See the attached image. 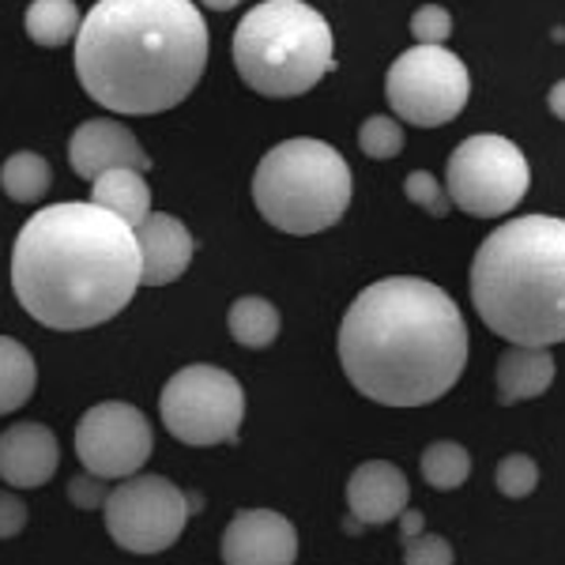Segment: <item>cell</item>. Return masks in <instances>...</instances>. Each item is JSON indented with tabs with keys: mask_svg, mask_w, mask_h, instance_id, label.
<instances>
[{
	"mask_svg": "<svg viewBox=\"0 0 565 565\" xmlns=\"http://www.w3.org/2000/svg\"><path fill=\"white\" fill-rule=\"evenodd\" d=\"M140 242L125 218L95 200L34 212L12 245V290L45 328L79 332L106 324L140 287Z\"/></svg>",
	"mask_w": 565,
	"mask_h": 565,
	"instance_id": "cell-1",
	"label": "cell"
},
{
	"mask_svg": "<svg viewBox=\"0 0 565 565\" xmlns=\"http://www.w3.org/2000/svg\"><path fill=\"white\" fill-rule=\"evenodd\" d=\"M340 362L373 404L423 407L441 399L468 366V324L437 282L377 279L343 313Z\"/></svg>",
	"mask_w": 565,
	"mask_h": 565,
	"instance_id": "cell-2",
	"label": "cell"
},
{
	"mask_svg": "<svg viewBox=\"0 0 565 565\" xmlns=\"http://www.w3.org/2000/svg\"><path fill=\"white\" fill-rule=\"evenodd\" d=\"M207 23L193 0H98L76 31V76L125 117L167 114L196 90Z\"/></svg>",
	"mask_w": 565,
	"mask_h": 565,
	"instance_id": "cell-3",
	"label": "cell"
},
{
	"mask_svg": "<svg viewBox=\"0 0 565 565\" xmlns=\"http://www.w3.org/2000/svg\"><path fill=\"white\" fill-rule=\"evenodd\" d=\"M471 302L505 343L554 348L565 340V218L501 223L471 260Z\"/></svg>",
	"mask_w": 565,
	"mask_h": 565,
	"instance_id": "cell-4",
	"label": "cell"
},
{
	"mask_svg": "<svg viewBox=\"0 0 565 565\" xmlns=\"http://www.w3.org/2000/svg\"><path fill=\"white\" fill-rule=\"evenodd\" d=\"M234 68L264 98H298L335 68L332 26L306 0H260L234 26Z\"/></svg>",
	"mask_w": 565,
	"mask_h": 565,
	"instance_id": "cell-5",
	"label": "cell"
},
{
	"mask_svg": "<svg viewBox=\"0 0 565 565\" xmlns=\"http://www.w3.org/2000/svg\"><path fill=\"white\" fill-rule=\"evenodd\" d=\"M253 204L264 223L282 234H321L351 204V167L324 140H282L257 162Z\"/></svg>",
	"mask_w": 565,
	"mask_h": 565,
	"instance_id": "cell-6",
	"label": "cell"
},
{
	"mask_svg": "<svg viewBox=\"0 0 565 565\" xmlns=\"http://www.w3.org/2000/svg\"><path fill=\"white\" fill-rule=\"evenodd\" d=\"M527 185H532V167L524 151L498 132L468 136L449 154L445 193L471 218H498L513 212L527 196Z\"/></svg>",
	"mask_w": 565,
	"mask_h": 565,
	"instance_id": "cell-7",
	"label": "cell"
},
{
	"mask_svg": "<svg viewBox=\"0 0 565 565\" xmlns=\"http://www.w3.org/2000/svg\"><path fill=\"white\" fill-rule=\"evenodd\" d=\"M468 65L445 45H412L392 61L385 76V98L399 121L415 129H441L468 106Z\"/></svg>",
	"mask_w": 565,
	"mask_h": 565,
	"instance_id": "cell-8",
	"label": "cell"
},
{
	"mask_svg": "<svg viewBox=\"0 0 565 565\" xmlns=\"http://www.w3.org/2000/svg\"><path fill=\"white\" fill-rule=\"evenodd\" d=\"M159 415L167 430L185 445L238 441L245 423V392L234 373L196 362L167 381L159 396Z\"/></svg>",
	"mask_w": 565,
	"mask_h": 565,
	"instance_id": "cell-9",
	"label": "cell"
},
{
	"mask_svg": "<svg viewBox=\"0 0 565 565\" xmlns=\"http://www.w3.org/2000/svg\"><path fill=\"white\" fill-rule=\"evenodd\" d=\"M200 498H189L162 476H129L106 498V527L129 554H162L181 540L189 513Z\"/></svg>",
	"mask_w": 565,
	"mask_h": 565,
	"instance_id": "cell-10",
	"label": "cell"
},
{
	"mask_svg": "<svg viewBox=\"0 0 565 565\" xmlns=\"http://www.w3.org/2000/svg\"><path fill=\"white\" fill-rule=\"evenodd\" d=\"M154 449L151 423L140 407L106 399L76 423V457L98 479H129Z\"/></svg>",
	"mask_w": 565,
	"mask_h": 565,
	"instance_id": "cell-11",
	"label": "cell"
},
{
	"mask_svg": "<svg viewBox=\"0 0 565 565\" xmlns=\"http://www.w3.org/2000/svg\"><path fill=\"white\" fill-rule=\"evenodd\" d=\"M298 532L282 513L242 509L223 532V565H295Z\"/></svg>",
	"mask_w": 565,
	"mask_h": 565,
	"instance_id": "cell-12",
	"label": "cell"
},
{
	"mask_svg": "<svg viewBox=\"0 0 565 565\" xmlns=\"http://www.w3.org/2000/svg\"><path fill=\"white\" fill-rule=\"evenodd\" d=\"M68 162L84 181H95L98 174L114 167H132V170H148L151 159L140 148L136 132L121 121H109V117H90L79 125L68 140Z\"/></svg>",
	"mask_w": 565,
	"mask_h": 565,
	"instance_id": "cell-13",
	"label": "cell"
},
{
	"mask_svg": "<svg viewBox=\"0 0 565 565\" xmlns=\"http://www.w3.org/2000/svg\"><path fill=\"white\" fill-rule=\"evenodd\" d=\"M61 463L57 434L42 423H15L0 434V479L15 490H34L53 479Z\"/></svg>",
	"mask_w": 565,
	"mask_h": 565,
	"instance_id": "cell-14",
	"label": "cell"
},
{
	"mask_svg": "<svg viewBox=\"0 0 565 565\" xmlns=\"http://www.w3.org/2000/svg\"><path fill=\"white\" fill-rule=\"evenodd\" d=\"M136 242H140V260H143L140 287H167V282L185 276V268L193 264L196 242L189 234V226L174 215L151 212L136 226Z\"/></svg>",
	"mask_w": 565,
	"mask_h": 565,
	"instance_id": "cell-15",
	"label": "cell"
},
{
	"mask_svg": "<svg viewBox=\"0 0 565 565\" xmlns=\"http://www.w3.org/2000/svg\"><path fill=\"white\" fill-rule=\"evenodd\" d=\"M407 501H412V482L388 460H370L351 471L348 505L359 524H392L407 509Z\"/></svg>",
	"mask_w": 565,
	"mask_h": 565,
	"instance_id": "cell-16",
	"label": "cell"
},
{
	"mask_svg": "<svg viewBox=\"0 0 565 565\" xmlns=\"http://www.w3.org/2000/svg\"><path fill=\"white\" fill-rule=\"evenodd\" d=\"M554 354L551 348H521V343H509L498 359V404L513 407L524 399L543 396L554 385Z\"/></svg>",
	"mask_w": 565,
	"mask_h": 565,
	"instance_id": "cell-17",
	"label": "cell"
},
{
	"mask_svg": "<svg viewBox=\"0 0 565 565\" xmlns=\"http://www.w3.org/2000/svg\"><path fill=\"white\" fill-rule=\"evenodd\" d=\"M90 200L98 207H106V212H114L117 218H125L132 231L151 215V185L143 181V170L132 167H114L106 174H98L90 181Z\"/></svg>",
	"mask_w": 565,
	"mask_h": 565,
	"instance_id": "cell-18",
	"label": "cell"
},
{
	"mask_svg": "<svg viewBox=\"0 0 565 565\" xmlns=\"http://www.w3.org/2000/svg\"><path fill=\"white\" fill-rule=\"evenodd\" d=\"M79 23H84V15H79L76 0H31L23 15L26 39L42 45V50H57V45L72 42Z\"/></svg>",
	"mask_w": 565,
	"mask_h": 565,
	"instance_id": "cell-19",
	"label": "cell"
},
{
	"mask_svg": "<svg viewBox=\"0 0 565 565\" xmlns=\"http://www.w3.org/2000/svg\"><path fill=\"white\" fill-rule=\"evenodd\" d=\"M34 385H39V366L31 351L12 335H0V415L20 412L34 396Z\"/></svg>",
	"mask_w": 565,
	"mask_h": 565,
	"instance_id": "cell-20",
	"label": "cell"
},
{
	"mask_svg": "<svg viewBox=\"0 0 565 565\" xmlns=\"http://www.w3.org/2000/svg\"><path fill=\"white\" fill-rule=\"evenodd\" d=\"M279 309L268 302V298H257V295H245L238 302L231 306L226 313V328L231 335L249 351H264L279 340Z\"/></svg>",
	"mask_w": 565,
	"mask_h": 565,
	"instance_id": "cell-21",
	"label": "cell"
},
{
	"mask_svg": "<svg viewBox=\"0 0 565 565\" xmlns=\"http://www.w3.org/2000/svg\"><path fill=\"white\" fill-rule=\"evenodd\" d=\"M50 181H53V170L39 151H15V154H8L4 167H0V189H4L8 200H15V204H34V200H42L50 193Z\"/></svg>",
	"mask_w": 565,
	"mask_h": 565,
	"instance_id": "cell-22",
	"label": "cell"
},
{
	"mask_svg": "<svg viewBox=\"0 0 565 565\" xmlns=\"http://www.w3.org/2000/svg\"><path fill=\"white\" fill-rule=\"evenodd\" d=\"M471 476V457L457 441H434L423 452V479L434 490H457Z\"/></svg>",
	"mask_w": 565,
	"mask_h": 565,
	"instance_id": "cell-23",
	"label": "cell"
},
{
	"mask_svg": "<svg viewBox=\"0 0 565 565\" xmlns=\"http://www.w3.org/2000/svg\"><path fill=\"white\" fill-rule=\"evenodd\" d=\"M359 148L370 159H396L404 151V125L392 121L388 114H373L359 132Z\"/></svg>",
	"mask_w": 565,
	"mask_h": 565,
	"instance_id": "cell-24",
	"label": "cell"
},
{
	"mask_svg": "<svg viewBox=\"0 0 565 565\" xmlns=\"http://www.w3.org/2000/svg\"><path fill=\"white\" fill-rule=\"evenodd\" d=\"M498 490L505 498H527L535 487H540V463H535L532 457H524V452H513V457H505L498 463Z\"/></svg>",
	"mask_w": 565,
	"mask_h": 565,
	"instance_id": "cell-25",
	"label": "cell"
},
{
	"mask_svg": "<svg viewBox=\"0 0 565 565\" xmlns=\"http://www.w3.org/2000/svg\"><path fill=\"white\" fill-rule=\"evenodd\" d=\"M404 193H407L412 204H418L423 212H430L434 218H445V215L452 212V200H449V193H445V185L434 174H426V170H415V174H407Z\"/></svg>",
	"mask_w": 565,
	"mask_h": 565,
	"instance_id": "cell-26",
	"label": "cell"
},
{
	"mask_svg": "<svg viewBox=\"0 0 565 565\" xmlns=\"http://www.w3.org/2000/svg\"><path fill=\"white\" fill-rule=\"evenodd\" d=\"M404 565H452V543L445 535L418 532L404 540Z\"/></svg>",
	"mask_w": 565,
	"mask_h": 565,
	"instance_id": "cell-27",
	"label": "cell"
},
{
	"mask_svg": "<svg viewBox=\"0 0 565 565\" xmlns=\"http://www.w3.org/2000/svg\"><path fill=\"white\" fill-rule=\"evenodd\" d=\"M412 34L418 45H445V39L452 34V15L441 4H423L412 15Z\"/></svg>",
	"mask_w": 565,
	"mask_h": 565,
	"instance_id": "cell-28",
	"label": "cell"
},
{
	"mask_svg": "<svg viewBox=\"0 0 565 565\" xmlns=\"http://www.w3.org/2000/svg\"><path fill=\"white\" fill-rule=\"evenodd\" d=\"M106 498H109L106 479L90 476V471L68 479V501H72L76 509H103V505H106Z\"/></svg>",
	"mask_w": 565,
	"mask_h": 565,
	"instance_id": "cell-29",
	"label": "cell"
},
{
	"mask_svg": "<svg viewBox=\"0 0 565 565\" xmlns=\"http://www.w3.org/2000/svg\"><path fill=\"white\" fill-rule=\"evenodd\" d=\"M26 524V505L12 490H0V540H12L20 535Z\"/></svg>",
	"mask_w": 565,
	"mask_h": 565,
	"instance_id": "cell-30",
	"label": "cell"
},
{
	"mask_svg": "<svg viewBox=\"0 0 565 565\" xmlns=\"http://www.w3.org/2000/svg\"><path fill=\"white\" fill-rule=\"evenodd\" d=\"M396 521H399V543L423 532V513H412V509H404V513H399Z\"/></svg>",
	"mask_w": 565,
	"mask_h": 565,
	"instance_id": "cell-31",
	"label": "cell"
},
{
	"mask_svg": "<svg viewBox=\"0 0 565 565\" xmlns=\"http://www.w3.org/2000/svg\"><path fill=\"white\" fill-rule=\"evenodd\" d=\"M546 106H551V114L558 117V121H565V79H558V84L551 87V95H546Z\"/></svg>",
	"mask_w": 565,
	"mask_h": 565,
	"instance_id": "cell-32",
	"label": "cell"
},
{
	"mask_svg": "<svg viewBox=\"0 0 565 565\" xmlns=\"http://www.w3.org/2000/svg\"><path fill=\"white\" fill-rule=\"evenodd\" d=\"M200 4H207L212 12H231V8H238L242 0H200Z\"/></svg>",
	"mask_w": 565,
	"mask_h": 565,
	"instance_id": "cell-33",
	"label": "cell"
}]
</instances>
